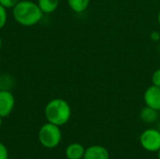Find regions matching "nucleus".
Here are the masks:
<instances>
[{"instance_id": "1", "label": "nucleus", "mask_w": 160, "mask_h": 159, "mask_svg": "<svg viewBox=\"0 0 160 159\" xmlns=\"http://www.w3.org/2000/svg\"><path fill=\"white\" fill-rule=\"evenodd\" d=\"M12 14L15 21L23 26H33L37 24L43 16L38 3L30 0H20L12 8Z\"/></svg>"}, {"instance_id": "2", "label": "nucleus", "mask_w": 160, "mask_h": 159, "mask_svg": "<svg viewBox=\"0 0 160 159\" xmlns=\"http://www.w3.org/2000/svg\"><path fill=\"white\" fill-rule=\"evenodd\" d=\"M44 114L49 123L62 127L66 125L71 117V107L63 98H53L45 107Z\"/></svg>"}, {"instance_id": "3", "label": "nucleus", "mask_w": 160, "mask_h": 159, "mask_svg": "<svg viewBox=\"0 0 160 159\" xmlns=\"http://www.w3.org/2000/svg\"><path fill=\"white\" fill-rule=\"evenodd\" d=\"M38 140L41 145L47 149H53L57 147L62 140L60 127L49 122L44 124L39 129Z\"/></svg>"}, {"instance_id": "4", "label": "nucleus", "mask_w": 160, "mask_h": 159, "mask_svg": "<svg viewBox=\"0 0 160 159\" xmlns=\"http://www.w3.org/2000/svg\"><path fill=\"white\" fill-rule=\"evenodd\" d=\"M141 146L147 152L156 153L160 149V132L158 128H148L140 136Z\"/></svg>"}, {"instance_id": "5", "label": "nucleus", "mask_w": 160, "mask_h": 159, "mask_svg": "<svg viewBox=\"0 0 160 159\" xmlns=\"http://www.w3.org/2000/svg\"><path fill=\"white\" fill-rule=\"evenodd\" d=\"M15 106V98L9 90H0V117L8 116Z\"/></svg>"}, {"instance_id": "6", "label": "nucleus", "mask_w": 160, "mask_h": 159, "mask_svg": "<svg viewBox=\"0 0 160 159\" xmlns=\"http://www.w3.org/2000/svg\"><path fill=\"white\" fill-rule=\"evenodd\" d=\"M143 100L146 106L155 109L157 111H160V87L156 85L149 86L144 94H143Z\"/></svg>"}, {"instance_id": "7", "label": "nucleus", "mask_w": 160, "mask_h": 159, "mask_svg": "<svg viewBox=\"0 0 160 159\" xmlns=\"http://www.w3.org/2000/svg\"><path fill=\"white\" fill-rule=\"evenodd\" d=\"M82 159H110V153L102 145H92L85 149Z\"/></svg>"}, {"instance_id": "8", "label": "nucleus", "mask_w": 160, "mask_h": 159, "mask_svg": "<svg viewBox=\"0 0 160 159\" xmlns=\"http://www.w3.org/2000/svg\"><path fill=\"white\" fill-rule=\"evenodd\" d=\"M85 148L81 143H71L66 149V157L68 159H82Z\"/></svg>"}, {"instance_id": "9", "label": "nucleus", "mask_w": 160, "mask_h": 159, "mask_svg": "<svg viewBox=\"0 0 160 159\" xmlns=\"http://www.w3.org/2000/svg\"><path fill=\"white\" fill-rule=\"evenodd\" d=\"M140 117L142 122H144L146 124H153L158 120L159 114H158V111L152 109L148 106H145L141 111Z\"/></svg>"}, {"instance_id": "10", "label": "nucleus", "mask_w": 160, "mask_h": 159, "mask_svg": "<svg viewBox=\"0 0 160 159\" xmlns=\"http://www.w3.org/2000/svg\"><path fill=\"white\" fill-rule=\"evenodd\" d=\"M59 1L60 0H38V5L43 14H50L57 9Z\"/></svg>"}, {"instance_id": "11", "label": "nucleus", "mask_w": 160, "mask_h": 159, "mask_svg": "<svg viewBox=\"0 0 160 159\" xmlns=\"http://www.w3.org/2000/svg\"><path fill=\"white\" fill-rule=\"evenodd\" d=\"M68 4L72 11L76 13H82L87 9L90 0H68Z\"/></svg>"}, {"instance_id": "12", "label": "nucleus", "mask_w": 160, "mask_h": 159, "mask_svg": "<svg viewBox=\"0 0 160 159\" xmlns=\"http://www.w3.org/2000/svg\"><path fill=\"white\" fill-rule=\"evenodd\" d=\"M7 20H8L7 8H5L2 5H0V29L6 25Z\"/></svg>"}, {"instance_id": "13", "label": "nucleus", "mask_w": 160, "mask_h": 159, "mask_svg": "<svg viewBox=\"0 0 160 159\" xmlns=\"http://www.w3.org/2000/svg\"><path fill=\"white\" fill-rule=\"evenodd\" d=\"M20 0H0V5H2L5 8H13Z\"/></svg>"}, {"instance_id": "14", "label": "nucleus", "mask_w": 160, "mask_h": 159, "mask_svg": "<svg viewBox=\"0 0 160 159\" xmlns=\"http://www.w3.org/2000/svg\"><path fill=\"white\" fill-rule=\"evenodd\" d=\"M151 81H152L153 85L160 87V68H158L157 70L154 71V73L152 74Z\"/></svg>"}, {"instance_id": "15", "label": "nucleus", "mask_w": 160, "mask_h": 159, "mask_svg": "<svg viewBox=\"0 0 160 159\" xmlns=\"http://www.w3.org/2000/svg\"><path fill=\"white\" fill-rule=\"evenodd\" d=\"M8 153L7 147L0 142V159H8Z\"/></svg>"}, {"instance_id": "16", "label": "nucleus", "mask_w": 160, "mask_h": 159, "mask_svg": "<svg viewBox=\"0 0 160 159\" xmlns=\"http://www.w3.org/2000/svg\"><path fill=\"white\" fill-rule=\"evenodd\" d=\"M151 38H152V40H154V41H158V40H159L160 39L159 32H158V31H154V32L151 34Z\"/></svg>"}, {"instance_id": "17", "label": "nucleus", "mask_w": 160, "mask_h": 159, "mask_svg": "<svg viewBox=\"0 0 160 159\" xmlns=\"http://www.w3.org/2000/svg\"><path fill=\"white\" fill-rule=\"evenodd\" d=\"M158 24L160 25V11L158 12Z\"/></svg>"}, {"instance_id": "18", "label": "nucleus", "mask_w": 160, "mask_h": 159, "mask_svg": "<svg viewBox=\"0 0 160 159\" xmlns=\"http://www.w3.org/2000/svg\"><path fill=\"white\" fill-rule=\"evenodd\" d=\"M157 128H158V130L160 132V121L158 122V127Z\"/></svg>"}, {"instance_id": "19", "label": "nucleus", "mask_w": 160, "mask_h": 159, "mask_svg": "<svg viewBox=\"0 0 160 159\" xmlns=\"http://www.w3.org/2000/svg\"><path fill=\"white\" fill-rule=\"evenodd\" d=\"M158 158L160 159V149L158 150Z\"/></svg>"}, {"instance_id": "20", "label": "nucleus", "mask_w": 160, "mask_h": 159, "mask_svg": "<svg viewBox=\"0 0 160 159\" xmlns=\"http://www.w3.org/2000/svg\"><path fill=\"white\" fill-rule=\"evenodd\" d=\"M1 126H2V118L0 117V127H1Z\"/></svg>"}, {"instance_id": "21", "label": "nucleus", "mask_w": 160, "mask_h": 159, "mask_svg": "<svg viewBox=\"0 0 160 159\" xmlns=\"http://www.w3.org/2000/svg\"><path fill=\"white\" fill-rule=\"evenodd\" d=\"M1 47H2V40H1V37H0V49H1Z\"/></svg>"}, {"instance_id": "22", "label": "nucleus", "mask_w": 160, "mask_h": 159, "mask_svg": "<svg viewBox=\"0 0 160 159\" xmlns=\"http://www.w3.org/2000/svg\"><path fill=\"white\" fill-rule=\"evenodd\" d=\"M158 50H159V52H160V44H159V48H158Z\"/></svg>"}]
</instances>
